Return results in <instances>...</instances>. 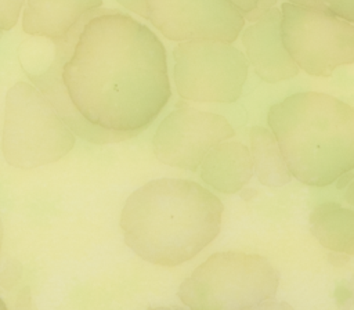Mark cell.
I'll return each instance as SVG.
<instances>
[{"mask_svg":"<svg viewBox=\"0 0 354 310\" xmlns=\"http://www.w3.org/2000/svg\"><path fill=\"white\" fill-rule=\"evenodd\" d=\"M18 53L35 87L88 143L140 134L171 95L162 42L118 10H93L62 39L24 42Z\"/></svg>","mask_w":354,"mask_h":310,"instance_id":"6da1fadb","label":"cell"},{"mask_svg":"<svg viewBox=\"0 0 354 310\" xmlns=\"http://www.w3.org/2000/svg\"><path fill=\"white\" fill-rule=\"evenodd\" d=\"M221 201L185 179H158L126 201L120 228L126 245L148 263L178 266L195 257L220 232Z\"/></svg>","mask_w":354,"mask_h":310,"instance_id":"7a4b0ae2","label":"cell"},{"mask_svg":"<svg viewBox=\"0 0 354 310\" xmlns=\"http://www.w3.org/2000/svg\"><path fill=\"white\" fill-rule=\"evenodd\" d=\"M289 172L326 187L354 169V108L325 93H295L267 115Z\"/></svg>","mask_w":354,"mask_h":310,"instance_id":"3957f363","label":"cell"},{"mask_svg":"<svg viewBox=\"0 0 354 310\" xmlns=\"http://www.w3.org/2000/svg\"><path fill=\"white\" fill-rule=\"evenodd\" d=\"M277 268L260 255L236 250L207 257L180 285L178 298L191 310H245L271 300Z\"/></svg>","mask_w":354,"mask_h":310,"instance_id":"277c9868","label":"cell"},{"mask_svg":"<svg viewBox=\"0 0 354 310\" xmlns=\"http://www.w3.org/2000/svg\"><path fill=\"white\" fill-rule=\"evenodd\" d=\"M73 145V131L35 86L17 82L8 90L1 148L11 166L35 169L64 158Z\"/></svg>","mask_w":354,"mask_h":310,"instance_id":"5b68a950","label":"cell"},{"mask_svg":"<svg viewBox=\"0 0 354 310\" xmlns=\"http://www.w3.org/2000/svg\"><path fill=\"white\" fill-rule=\"evenodd\" d=\"M173 79L181 98L196 102H234L243 90L249 61L228 42L195 39L173 48Z\"/></svg>","mask_w":354,"mask_h":310,"instance_id":"8992f818","label":"cell"},{"mask_svg":"<svg viewBox=\"0 0 354 310\" xmlns=\"http://www.w3.org/2000/svg\"><path fill=\"white\" fill-rule=\"evenodd\" d=\"M283 44L299 66L313 76L326 78L354 62V25L318 8L281 4Z\"/></svg>","mask_w":354,"mask_h":310,"instance_id":"52a82bcc","label":"cell"},{"mask_svg":"<svg viewBox=\"0 0 354 310\" xmlns=\"http://www.w3.org/2000/svg\"><path fill=\"white\" fill-rule=\"evenodd\" d=\"M232 136L234 129L224 116L181 107L160 122L152 144L160 162L195 172L216 145Z\"/></svg>","mask_w":354,"mask_h":310,"instance_id":"ba28073f","label":"cell"},{"mask_svg":"<svg viewBox=\"0 0 354 310\" xmlns=\"http://www.w3.org/2000/svg\"><path fill=\"white\" fill-rule=\"evenodd\" d=\"M148 21L167 39L232 43L245 18L228 0H147Z\"/></svg>","mask_w":354,"mask_h":310,"instance_id":"9c48e42d","label":"cell"},{"mask_svg":"<svg viewBox=\"0 0 354 310\" xmlns=\"http://www.w3.org/2000/svg\"><path fill=\"white\" fill-rule=\"evenodd\" d=\"M252 22L242 33V44L254 72L268 83L296 76L299 66L288 53L282 39L281 8L271 7Z\"/></svg>","mask_w":354,"mask_h":310,"instance_id":"30bf717a","label":"cell"},{"mask_svg":"<svg viewBox=\"0 0 354 310\" xmlns=\"http://www.w3.org/2000/svg\"><path fill=\"white\" fill-rule=\"evenodd\" d=\"M102 0H26L22 29L26 35L51 40L62 39Z\"/></svg>","mask_w":354,"mask_h":310,"instance_id":"8fae6325","label":"cell"},{"mask_svg":"<svg viewBox=\"0 0 354 310\" xmlns=\"http://www.w3.org/2000/svg\"><path fill=\"white\" fill-rule=\"evenodd\" d=\"M252 176V154L241 143H220L201 165L202 180L224 194L238 192L249 183Z\"/></svg>","mask_w":354,"mask_h":310,"instance_id":"7c38bea8","label":"cell"},{"mask_svg":"<svg viewBox=\"0 0 354 310\" xmlns=\"http://www.w3.org/2000/svg\"><path fill=\"white\" fill-rule=\"evenodd\" d=\"M310 230L325 248L354 255V210L324 202L311 212Z\"/></svg>","mask_w":354,"mask_h":310,"instance_id":"4fadbf2b","label":"cell"},{"mask_svg":"<svg viewBox=\"0 0 354 310\" xmlns=\"http://www.w3.org/2000/svg\"><path fill=\"white\" fill-rule=\"evenodd\" d=\"M250 154L253 172L263 185L281 187L292 180L293 176L288 169L272 131L261 126L252 127Z\"/></svg>","mask_w":354,"mask_h":310,"instance_id":"5bb4252c","label":"cell"},{"mask_svg":"<svg viewBox=\"0 0 354 310\" xmlns=\"http://www.w3.org/2000/svg\"><path fill=\"white\" fill-rule=\"evenodd\" d=\"M26 0H0V30H10L15 26Z\"/></svg>","mask_w":354,"mask_h":310,"instance_id":"9a60e30c","label":"cell"},{"mask_svg":"<svg viewBox=\"0 0 354 310\" xmlns=\"http://www.w3.org/2000/svg\"><path fill=\"white\" fill-rule=\"evenodd\" d=\"M322 1L332 14L348 22H354V0H322Z\"/></svg>","mask_w":354,"mask_h":310,"instance_id":"2e32d148","label":"cell"},{"mask_svg":"<svg viewBox=\"0 0 354 310\" xmlns=\"http://www.w3.org/2000/svg\"><path fill=\"white\" fill-rule=\"evenodd\" d=\"M245 310H295L289 303L286 302H277V300H266L259 304L250 306Z\"/></svg>","mask_w":354,"mask_h":310,"instance_id":"e0dca14e","label":"cell"},{"mask_svg":"<svg viewBox=\"0 0 354 310\" xmlns=\"http://www.w3.org/2000/svg\"><path fill=\"white\" fill-rule=\"evenodd\" d=\"M122 6L126 8L134 11L136 14L141 15L142 18L148 19V8H147V0H118Z\"/></svg>","mask_w":354,"mask_h":310,"instance_id":"ac0fdd59","label":"cell"},{"mask_svg":"<svg viewBox=\"0 0 354 310\" xmlns=\"http://www.w3.org/2000/svg\"><path fill=\"white\" fill-rule=\"evenodd\" d=\"M231 4H234L241 14L243 15V18L246 19L257 7L259 0H228Z\"/></svg>","mask_w":354,"mask_h":310,"instance_id":"d6986e66","label":"cell"},{"mask_svg":"<svg viewBox=\"0 0 354 310\" xmlns=\"http://www.w3.org/2000/svg\"><path fill=\"white\" fill-rule=\"evenodd\" d=\"M277 3V0H259V4L256 7V10L246 18L248 21H254L259 15H261L263 12H266L267 10H270L271 7H274V4ZM245 19V21H246Z\"/></svg>","mask_w":354,"mask_h":310,"instance_id":"ffe728a7","label":"cell"},{"mask_svg":"<svg viewBox=\"0 0 354 310\" xmlns=\"http://www.w3.org/2000/svg\"><path fill=\"white\" fill-rule=\"evenodd\" d=\"M288 3L295 4V6H300V7H308V8H318V10H322V11H329L322 0H288Z\"/></svg>","mask_w":354,"mask_h":310,"instance_id":"44dd1931","label":"cell"},{"mask_svg":"<svg viewBox=\"0 0 354 310\" xmlns=\"http://www.w3.org/2000/svg\"><path fill=\"white\" fill-rule=\"evenodd\" d=\"M0 310H7V306L4 304V302L0 299Z\"/></svg>","mask_w":354,"mask_h":310,"instance_id":"7402d4cb","label":"cell"},{"mask_svg":"<svg viewBox=\"0 0 354 310\" xmlns=\"http://www.w3.org/2000/svg\"><path fill=\"white\" fill-rule=\"evenodd\" d=\"M152 310H181V309H177V307H174V309H165V307H162V309H152Z\"/></svg>","mask_w":354,"mask_h":310,"instance_id":"603a6c76","label":"cell"},{"mask_svg":"<svg viewBox=\"0 0 354 310\" xmlns=\"http://www.w3.org/2000/svg\"><path fill=\"white\" fill-rule=\"evenodd\" d=\"M0 238H1V226H0Z\"/></svg>","mask_w":354,"mask_h":310,"instance_id":"cb8c5ba5","label":"cell"},{"mask_svg":"<svg viewBox=\"0 0 354 310\" xmlns=\"http://www.w3.org/2000/svg\"><path fill=\"white\" fill-rule=\"evenodd\" d=\"M0 37H1V30H0Z\"/></svg>","mask_w":354,"mask_h":310,"instance_id":"d4e9b609","label":"cell"}]
</instances>
